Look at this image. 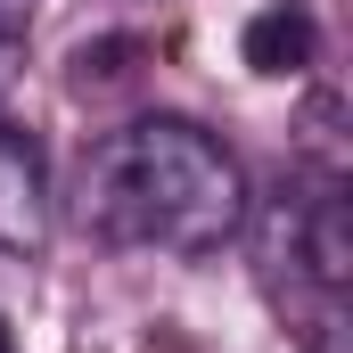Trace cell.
Returning <instances> with one entry per match:
<instances>
[{
    "mask_svg": "<svg viewBox=\"0 0 353 353\" xmlns=\"http://www.w3.org/2000/svg\"><path fill=\"white\" fill-rule=\"evenodd\" d=\"M247 214V165L189 115H140L83 157V230L107 247H157L197 263L222 255Z\"/></svg>",
    "mask_w": 353,
    "mask_h": 353,
    "instance_id": "1",
    "label": "cell"
},
{
    "mask_svg": "<svg viewBox=\"0 0 353 353\" xmlns=\"http://www.w3.org/2000/svg\"><path fill=\"white\" fill-rule=\"evenodd\" d=\"M50 247V165L25 123L0 115V255H41Z\"/></svg>",
    "mask_w": 353,
    "mask_h": 353,
    "instance_id": "2",
    "label": "cell"
},
{
    "mask_svg": "<svg viewBox=\"0 0 353 353\" xmlns=\"http://www.w3.org/2000/svg\"><path fill=\"white\" fill-rule=\"evenodd\" d=\"M239 58H247L263 83L312 74V58H321V25H312V8H304V0H271V8H255L247 33H239Z\"/></svg>",
    "mask_w": 353,
    "mask_h": 353,
    "instance_id": "3",
    "label": "cell"
},
{
    "mask_svg": "<svg viewBox=\"0 0 353 353\" xmlns=\"http://www.w3.org/2000/svg\"><path fill=\"white\" fill-rule=\"evenodd\" d=\"M132 58H140V41H83V50H74V90L132 83Z\"/></svg>",
    "mask_w": 353,
    "mask_h": 353,
    "instance_id": "4",
    "label": "cell"
},
{
    "mask_svg": "<svg viewBox=\"0 0 353 353\" xmlns=\"http://www.w3.org/2000/svg\"><path fill=\"white\" fill-rule=\"evenodd\" d=\"M25 25H33V0H0V50L25 41Z\"/></svg>",
    "mask_w": 353,
    "mask_h": 353,
    "instance_id": "5",
    "label": "cell"
}]
</instances>
